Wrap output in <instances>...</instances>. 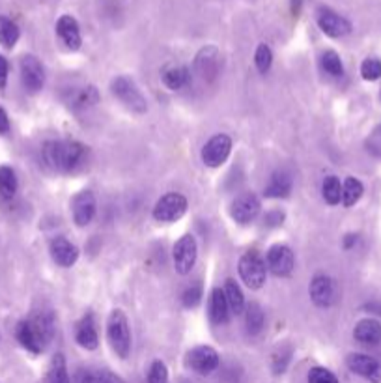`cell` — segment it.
<instances>
[{
  "label": "cell",
  "instance_id": "cell-38",
  "mask_svg": "<svg viewBox=\"0 0 381 383\" xmlns=\"http://www.w3.org/2000/svg\"><path fill=\"white\" fill-rule=\"evenodd\" d=\"M308 383H338L333 372L323 366H314L308 372Z\"/></svg>",
  "mask_w": 381,
  "mask_h": 383
},
{
  "label": "cell",
  "instance_id": "cell-42",
  "mask_svg": "<svg viewBox=\"0 0 381 383\" xmlns=\"http://www.w3.org/2000/svg\"><path fill=\"white\" fill-rule=\"evenodd\" d=\"M8 83V62L4 56H0V90L6 88Z\"/></svg>",
  "mask_w": 381,
  "mask_h": 383
},
{
  "label": "cell",
  "instance_id": "cell-4",
  "mask_svg": "<svg viewBox=\"0 0 381 383\" xmlns=\"http://www.w3.org/2000/svg\"><path fill=\"white\" fill-rule=\"evenodd\" d=\"M187 212V199L180 193L163 195L154 206V219L159 223H174L180 221Z\"/></svg>",
  "mask_w": 381,
  "mask_h": 383
},
{
  "label": "cell",
  "instance_id": "cell-39",
  "mask_svg": "<svg viewBox=\"0 0 381 383\" xmlns=\"http://www.w3.org/2000/svg\"><path fill=\"white\" fill-rule=\"evenodd\" d=\"M290 357H292V350L290 348H281L279 351H275L273 363H271L275 374H282L286 370L288 363H290Z\"/></svg>",
  "mask_w": 381,
  "mask_h": 383
},
{
  "label": "cell",
  "instance_id": "cell-19",
  "mask_svg": "<svg viewBox=\"0 0 381 383\" xmlns=\"http://www.w3.org/2000/svg\"><path fill=\"white\" fill-rule=\"evenodd\" d=\"M97 101H100V92H97V88L92 85L80 86V88H75V90H69V94L66 96V103L71 107V109H75V111L90 109V107H94Z\"/></svg>",
  "mask_w": 381,
  "mask_h": 383
},
{
  "label": "cell",
  "instance_id": "cell-8",
  "mask_svg": "<svg viewBox=\"0 0 381 383\" xmlns=\"http://www.w3.org/2000/svg\"><path fill=\"white\" fill-rule=\"evenodd\" d=\"M232 152V139L228 135H215L202 148V161L211 168L221 166Z\"/></svg>",
  "mask_w": 381,
  "mask_h": 383
},
{
  "label": "cell",
  "instance_id": "cell-14",
  "mask_svg": "<svg viewBox=\"0 0 381 383\" xmlns=\"http://www.w3.org/2000/svg\"><path fill=\"white\" fill-rule=\"evenodd\" d=\"M21 77L23 83L30 92H40L45 85V72L41 62L32 54H27L21 58Z\"/></svg>",
  "mask_w": 381,
  "mask_h": 383
},
{
  "label": "cell",
  "instance_id": "cell-36",
  "mask_svg": "<svg viewBox=\"0 0 381 383\" xmlns=\"http://www.w3.org/2000/svg\"><path fill=\"white\" fill-rule=\"evenodd\" d=\"M361 75L365 80L381 79V60L367 58L361 64Z\"/></svg>",
  "mask_w": 381,
  "mask_h": 383
},
{
  "label": "cell",
  "instance_id": "cell-35",
  "mask_svg": "<svg viewBox=\"0 0 381 383\" xmlns=\"http://www.w3.org/2000/svg\"><path fill=\"white\" fill-rule=\"evenodd\" d=\"M254 62H256L258 72H262V73H266L269 67H271V62H273V53H271V49H269L266 43L258 45V49H256V54H254Z\"/></svg>",
  "mask_w": 381,
  "mask_h": 383
},
{
  "label": "cell",
  "instance_id": "cell-9",
  "mask_svg": "<svg viewBox=\"0 0 381 383\" xmlns=\"http://www.w3.org/2000/svg\"><path fill=\"white\" fill-rule=\"evenodd\" d=\"M196 254H198V247L194 241L193 236H181L174 245L172 251V260H174V267L181 275H187L189 271L193 270L194 262H196Z\"/></svg>",
  "mask_w": 381,
  "mask_h": 383
},
{
  "label": "cell",
  "instance_id": "cell-15",
  "mask_svg": "<svg viewBox=\"0 0 381 383\" xmlns=\"http://www.w3.org/2000/svg\"><path fill=\"white\" fill-rule=\"evenodd\" d=\"M318 27L321 32L327 34L329 38H342L346 34L351 32V25L348 19H344L342 15L334 14L333 10L321 8L318 12Z\"/></svg>",
  "mask_w": 381,
  "mask_h": 383
},
{
  "label": "cell",
  "instance_id": "cell-40",
  "mask_svg": "<svg viewBox=\"0 0 381 383\" xmlns=\"http://www.w3.org/2000/svg\"><path fill=\"white\" fill-rule=\"evenodd\" d=\"M200 299H202L200 286H189L187 290L183 292V296H181V301H183V305H185L187 309H194L196 305L200 303Z\"/></svg>",
  "mask_w": 381,
  "mask_h": 383
},
{
  "label": "cell",
  "instance_id": "cell-41",
  "mask_svg": "<svg viewBox=\"0 0 381 383\" xmlns=\"http://www.w3.org/2000/svg\"><path fill=\"white\" fill-rule=\"evenodd\" d=\"M367 150L372 153L374 157H381V126L376 127L374 131H372V135L368 137Z\"/></svg>",
  "mask_w": 381,
  "mask_h": 383
},
{
  "label": "cell",
  "instance_id": "cell-29",
  "mask_svg": "<svg viewBox=\"0 0 381 383\" xmlns=\"http://www.w3.org/2000/svg\"><path fill=\"white\" fill-rule=\"evenodd\" d=\"M266 316L258 303H249L245 309V325H247L249 335H258L264 327Z\"/></svg>",
  "mask_w": 381,
  "mask_h": 383
},
{
  "label": "cell",
  "instance_id": "cell-20",
  "mask_svg": "<svg viewBox=\"0 0 381 383\" xmlns=\"http://www.w3.org/2000/svg\"><path fill=\"white\" fill-rule=\"evenodd\" d=\"M56 32L60 36V40L64 41V45L69 49V51H77L82 43L80 40V30L77 21L71 17V15H62L58 23H56Z\"/></svg>",
  "mask_w": 381,
  "mask_h": 383
},
{
  "label": "cell",
  "instance_id": "cell-30",
  "mask_svg": "<svg viewBox=\"0 0 381 383\" xmlns=\"http://www.w3.org/2000/svg\"><path fill=\"white\" fill-rule=\"evenodd\" d=\"M321 195L325 202L331 206H336L342 200V184L340 179L336 176H327L323 179V185H321Z\"/></svg>",
  "mask_w": 381,
  "mask_h": 383
},
{
  "label": "cell",
  "instance_id": "cell-33",
  "mask_svg": "<svg viewBox=\"0 0 381 383\" xmlns=\"http://www.w3.org/2000/svg\"><path fill=\"white\" fill-rule=\"evenodd\" d=\"M49 383H71L66 369V359H64L62 353L54 355L53 364H51V372H49Z\"/></svg>",
  "mask_w": 381,
  "mask_h": 383
},
{
  "label": "cell",
  "instance_id": "cell-3",
  "mask_svg": "<svg viewBox=\"0 0 381 383\" xmlns=\"http://www.w3.org/2000/svg\"><path fill=\"white\" fill-rule=\"evenodd\" d=\"M107 338L111 348L120 359H127L131 353V329L124 311L116 309L111 312L107 322Z\"/></svg>",
  "mask_w": 381,
  "mask_h": 383
},
{
  "label": "cell",
  "instance_id": "cell-27",
  "mask_svg": "<svg viewBox=\"0 0 381 383\" xmlns=\"http://www.w3.org/2000/svg\"><path fill=\"white\" fill-rule=\"evenodd\" d=\"M362 193H365V187H362L361 182L354 178V176H349L342 184V202H344L346 208H351V206H355L361 200Z\"/></svg>",
  "mask_w": 381,
  "mask_h": 383
},
{
  "label": "cell",
  "instance_id": "cell-45",
  "mask_svg": "<svg viewBox=\"0 0 381 383\" xmlns=\"http://www.w3.org/2000/svg\"><path fill=\"white\" fill-rule=\"evenodd\" d=\"M355 241H357V236L349 234V236H346V239H344V247H346V249H349V247L355 243Z\"/></svg>",
  "mask_w": 381,
  "mask_h": 383
},
{
  "label": "cell",
  "instance_id": "cell-31",
  "mask_svg": "<svg viewBox=\"0 0 381 383\" xmlns=\"http://www.w3.org/2000/svg\"><path fill=\"white\" fill-rule=\"evenodd\" d=\"M19 40V28L15 25L14 21H10L8 17H2L0 15V43L8 49L17 43Z\"/></svg>",
  "mask_w": 381,
  "mask_h": 383
},
{
  "label": "cell",
  "instance_id": "cell-43",
  "mask_svg": "<svg viewBox=\"0 0 381 383\" xmlns=\"http://www.w3.org/2000/svg\"><path fill=\"white\" fill-rule=\"evenodd\" d=\"M8 131H10V118H8L6 111L0 109V135H4Z\"/></svg>",
  "mask_w": 381,
  "mask_h": 383
},
{
  "label": "cell",
  "instance_id": "cell-26",
  "mask_svg": "<svg viewBox=\"0 0 381 383\" xmlns=\"http://www.w3.org/2000/svg\"><path fill=\"white\" fill-rule=\"evenodd\" d=\"M222 292H224V298H227L228 307H230L232 314H241V312L245 311V298H243V292H241V288L238 286L235 281L228 278L227 283H224Z\"/></svg>",
  "mask_w": 381,
  "mask_h": 383
},
{
  "label": "cell",
  "instance_id": "cell-1",
  "mask_svg": "<svg viewBox=\"0 0 381 383\" xmlns=\"http://www.w3.org/2000/svg\"><path fill=\"white\" fill-rule=\"evenodd\" d=\"M41 155L51 171L71 174L86 165L88 148L77 140H51L43 146Z\"/></svg>",
  "mask_w": 381,
  "mask_h": 383
},
{
  "label": "cell",
  "instance_id": "cell-34",
  "mask_svg": "<svg viewBox=\"0 0 381 383\" xmlns=\"http://www.w3.org/2000/svg\"><path fill=\"white\" fill-rule=\"evenodd\" d=\"M321 67H323V72L333 75V77H338V75L344 73L340 56L334 53V51H325V53L321 54Z\"/></svg>",
  "mask_w": 381,
  "mask_h": 383
},
{
  "label": "cell",
  "instance_id": "cell-12",
  "mask_svg": "<svg viewBox=\"0 0 381 383\" xmlns=\"http://www.w3.org/2000/svg\"><path fill=\"white\" fill-rule=\"evenodd\" d=\"M221 69V54L215 47H204L194 58V72L202 80H213Z\"/></svg>",
  "mask_w": 381,
  "mask_h": 383
},
{
  "label": "cell",
  "instance_id": "cell-44",
  "mask_svg": "<svg viewBox=\"0 0 381 383\" xmlns=\"http://www.w3.org/2000/svg\"><path fill=\"white\" fill-rule=\"evenodd\" d=\"M365 309L370 312H374V314H380L381 316V305L380 303H368V305H365Z\"/></svg>",
  "mask_w": 381,
  "mask_h": 383
},
{
  "label": "cell",
  "instance_id": "cell-6",
  "mask_svg": "<svg viewBox=\"0 0 381 383\" xmlns=\"http://www.w3.org/2000/svg\"><path fill=\"white\" fill-rule=\"evenodd\" d=\"M240 277L253 290H258L264 286L266 277H268V267H266V262L262 260L258 252H247V254L241 256Z\"/></svg>",
  "mask_w": 381,
  "mask_h": 383
},
{
  "label": "cell",
  "instance_id": "cell-22",
  "mask_svg": "<svg viewBox=\"0 0 381 383\" xmlns=\"http://www.w3.org/2000/svg\"><path fill=\"white\" fill-rule=\"evenodd\" d=\"M354 337L357 342L367 344V346H376L381 342V324L374 318H365L359 324L355 325Z\"/></svg>",
  "mask_w": 381,
  "mask_h": 383
},
{
  "label": "cell",
  "instance_id": "cell-2",
  "mask_svg": "<svg viewBox=\"0 0 381 383\" xmlns=\"http://www.w3.org/2000/svg\"><path fill=\"white\" fill-rule=\"evenodd\" d=\"M17 340L32 353H41L54 335V320L51 312H34L32 316L17 324Z\"/></svg>",
  "mask_w": 381,
  "mask_h": 383
},
{
  "label": "cell",
  "instance_id": "cell-11",
  "mask_svg": "<svg viewBox=\"0 0 381 383\" xmlns=\"http://www.w3.org/2000/svg\"><path fill=\"white\" fill-rule=\"evenodd\" d=\"M346 363H348V369L357 376L365 377L372 383H381V363L374 357L365 355V353H349Z\"/></svg>",
  "mask_w": 381,
  "mask_h": 383
},
{
  "label": "cell",
  "instance_id": "cell-16",
  "mask_svg": "<svg viewBox=\"0 0 381 383\" xmlns=\"http://www.w3.org/2000/svg\"><path fill=\"white\" fill-rule=\"evenodd\" d=\"M336 284L327 275H316L310 283V298L318 307H331L336 301Z\"/></svg>",
  "mask_w": 381,
  "mask_h": 383
},
{
  "label": "cell",
  "instance_id": "cell-17",
  "mask_svg": "<svg viewBox=\"0 0 381 383\" xmlns=\"http://www.w3.org/2000/svg\"><path fill=\"white\" fill-rule=\"evenodd\" d=\"M71 212L77 226H86L95 215V197L92 191L77 193L71 200Z\"/></svg>",
  "mask_w": 381,
  "mask_h": 383
},
{
  "label": "cell",
  "instance_id": "cell-10",
  "mask_svg": "<svg viewBox=\"0 0 381 383\" xmlns=\"http://www.w3.org/2000/svg\"><path fill=\"white\" fill-rule=\"evenodd\" d=\"M258 213H260V199L254 193H241L230 206V215L240 225H247L254 221Z\"/></svg>",
  "mask_w": 381,
  "mask_h": 383
},
{
  "label": "cell",
  "instance_id": "cell-18",
  "mask_svg": "<svg viewBox=\"0 0 381 383\" xmlns=\"http://www.w3.org/2000/svg\"><path fill=\"white\" fill-rule=\"evenodd\" d=\"M51 256L60 267H71L79 258V249L69 239L60 236L51 241Z\"/></svg>",
  "mask_w": 381,
  "mask_h": 383
},
{
  "label": "cell",
  "instance_id": "cell-21",
  "mask_svg": "<svg viewBox=\"0 0 381 383\" xmlns=\"http://www.w3.org/2000/svg\"><path fill=\"white\" fill-rule=\"evenodd\" d=\"M75 340H77V344H79L80 348H84V350H95V348H97L100 337H97V331H95L92 314H86V316L82 318L79 324H77Z\"/></svg>",
  "mask_w": 381,
  "mask_h": 383
},
{
  "label": "cell",
  "instance_id": "cell-32",
  "mask_svg": "<svg viewBox=\"0 0 381 383\" xmlns=\"http://www.w3.org/2000/svg\"><path fill=\"white\" fill-rule=\"evenodd\" d=\"M17 191V178L15 172L10 166H2L0 168V197L4 199H12Z\"/></svg>",
  "mask_w": 381,
  "mask_h": 383
},
{
  "label": "cell",
  "instance_id": "cell-37",
  "mask_svg": "<svg viewBox=\"0 0 381 383\" xmlns=\"http://www.w3.org/2000/svg\"><path fill=\"white\" fill-rule=\"evenodd\" d=\"M168 382V370L167 364L163 361H154L148 372V383H167Z\"/></svg>",
  "mask_w": 381,
  "mask_h": 383
},
{
  "label": "cell",
  "instance_id": "cell-25",
  "mask_svg": "<svg viewBox=\"0 0 381 383\" xmlns=\"http://www.w3.org/2000/svg\"><path fill=\"white\" fill-rule=\"evenodd\" d=\"M77 383H126L120 376H116L114 372L108 370H92V369H80L75 374Z\"/></svg>",
  "mask_w": 381,
  "mask_h": 383
},
{
  "label": "cell",
  "instance_id": "cell-28",
  "mask_svg": "<svg viewBox=\"0 0 381 383\" xmlns=\"http://www.w3.org/2000/svg\"><path fill=\"white\" fill-rule=\"evenodd\" d=\"M189 77H191V73H189L187 67L174 66L165 72L163 83H165V86L170 88V90H180V88H183V86L187 85Z\"/></svg>",
  "mask_w": 381,
  "mask_h": 383
},
{
  "label": "cell",
  "instance_id": "cell-23",
  "mask_svg": "<svg viewBox=\"0 0 381 383\" xmlns=\"http://www.w3.org/2000/svg\"><path fill=\"white\" fill-rule=\"evenodd\" d=\"M207 311H209V318H211L213 324L222 325L228 322V318H230V307H228L224 292H222L221 288H215V290L209 294Z\"/></svg>",
  "mask_w": 381,
  "mask_h": 383
},
{
  "label": "cell",
  "instance_id": "cell-13",
  "mask_svg": "<svg viewBox=\"0 0 381 383\" xmlns=\"http://www.w3.org/2000/svg\"><path fill=\"white\" fill-rule=\"evenodd\" d=\"M294 252L286 245H273L268 251V270L277 277H286L294 271Z\"/></svg>",
  "mask_w": 381,
  "mask_h": 383
},
{
  "label": "cell",
  "instance_id": "cell-7",
  "mask_svg": "<svg viewBox=\"0 0 381 383\" xmlns=\"http://www.w3.org/2000/svg\"><path fill=\"white\" fill-rule=\"evenodd\" d=\"M185 363L191 370L198 372V374H211L219 369L221 364V357L219 353L211 348V346H196L189 351L185 357Z\"/></svg>",
  "mask_w": 381,
  "mask_h": 383
},
{
  "label": "cell",
  "instance_id": "cell-24",
  "mask_svg": "<svg viewBox=\"0 0 381 383\" xmlns=\"http://www.w3.org/2000/svg\"><path fill=\"white\" fill-rule=\"evenodd\" d=\"M264 193L268 199H286L292 193V176L284 171L275 172Z\"/></svg>",
  "mask_w": 381,
  "mask_h": 383
},
{
  "label": "cell",
  "instance_id": "cell-5",
  "mask_svg": "<svg viewBox=\"0 0 381 383\" xmlns=\"http://www.w3.org/2000/svg\"><path fill=\"white\" fill-rule=\"evenodd\" d=\"M111 88H113L114 96H116L127 109H131L135 113H146V98H144L141 90L137 88L133 79H129V77H116V79L113 80Z\"/></svg>",
  "mask_w": 381,
  "mask_h": 383
}]
</instances>
